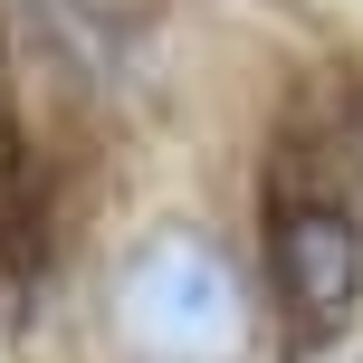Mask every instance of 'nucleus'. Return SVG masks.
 <instances>
[{
  "label": "nucleus",
  "instance_id": "f257e3e1",
  "mask_svg": "<svg viewBox=\"0 0 363 363\" xmlns=\"http://www.w3.org/2000/svg\"><path fill=\"white\" fill-rule=\"evenodd\" d=\"M106 335L125 363H249L258 287L201 220H153L106 277Z\"/></svg>",
  "mask_w": 363,
  "mask_h": 363
},
{
  "label": "nucleus",
  "instance_id": "f03ea898",
  "mask_svg": "<svg viewBox=\"0 0 363 363\" xmlns=\"http://www.w3.org/2000/svg\"><path fill=\"white\" fill-rule=\"evenodd\" d=\"M277 287H287V306H296L306 335H335L354 315V296H363V230L335 201H296L277 220Z\"/></svg>",
  "mask_w": 363,
  "mask_h": 363
}]
</instances>
